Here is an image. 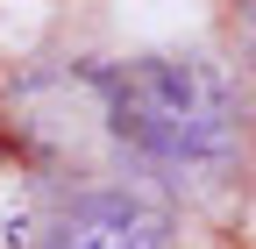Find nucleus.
I'll list each match as a JSON object with an SVG mask.
<instances>
[{
    "mask_svg": "<svg viewBox=\"0 0 256 249\" xmlns=\"http://www.w3.org/2000/svg\"><path fill=\"white\" fill-rule=\"evenodd\" d=\"M107 136L156 171H228L242 157V92L214 57H136L92 72Z\"/></svg>",
    "mask_w": 256,
    "mask_h": 249,
    "instance_id": "nucleus-1",
    "label": "nucleus"
},
{
    "mask_svg": "<svg viewBox=\"0 0 256 249\" xmlns=\"http://www.w3.org/2000/svg\"><path fill=\"white\" fill-rule=\"evenodd\" d=\"M36 249H178V228H171V214L150 192L100 185V192L64 200Z\"/></svg>",
    "mask_w": 256,
    "mask_h": 249,
    "instance_id": "nucleus-2",
    "label": "nucleus"
}]
</instances>
